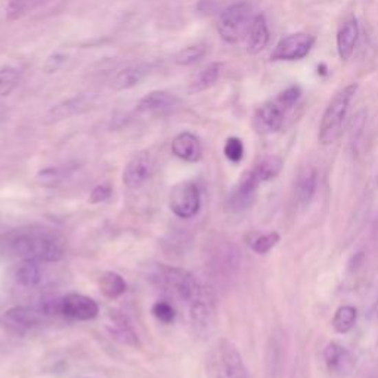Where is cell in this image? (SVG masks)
I'll use <instances>...</instances> for the list:
<instances>
[{
  "mask_svg": "<svg viewBox=\"0 0 378 378\" xmlns=\"http://www.w3.org/2000/svg\"><path fill=\"white\" fill-rule=\"evenodd\" d=\"M8 250L21 260L59 262L64 245L59 238L46 231H15L6 240Z\"/></svg>",
  "mask_w": 378,
  "mask_h": 378,
  "instance_id": "cell-1",
  "label": "cell"
},
{
  "mask_svg": "<svg viewBox=\"0 0 378 378\" xmlns=\"http://www.w3.org/2000/svg\"><path fill=\"white\" fill-rule=\"evenodd\" d=\"M356 91L357 85L346 86L342 91H338L331 99V102L328 104L320 126V142L324 146L334 144L340 137L347 109H349Z\"/></svg>",
  "mask_w": 378,
  "mask_h": 378,
  "instance_id": "cell-2",
  "label": "cell"
},
{
  "mask_svg": "<svg viewBox=\"0 0 378 378\" xmlns=\"http://www.w3.org/2000/svg\"><path fill=\"white\" fill-rule=\"evenodd\" d=\"M157 278L166 290L176 296L179 300L186 302L188 304H192L198 298L210 293L205 287H203L195 280L192 274L181 269V267L160 265Z\"/></svg>",
  "mask_w": 378,
  "mask_h": 378,
  "instance_id": "cell-3",
  "label": "cell"
},
{
  "mask_svg": "<svg viewBox=\"0 0 378 378\" xmlns=\"http://www.w3.org/2000/svg\"><path fill=\"white\" fill-rule=\"evenodd\" d=\"M252 9L247 3H234L221 12L217 19V32L225 42L236 43L248 32L252 23Z\"/></svg>",
  "mask_w": 378,
  "mask_h": 378,
  "instance_id": "cell-4",
  "label": "cell"
},
{
  "mask_svg": "<svg viewBox=\"0 0 378 378\" xmlns=\"http://www.w3.org/2000/svg\"><path fill=\"white\" fill-rule=\"evenodd\" d=\"M210 370L214 378H248L243 356L231 342H221L210 359Z\"/></svg>",
  "mask_w": 378,
  "mask_h": 378,
  "instance_id": "cell-5",
  "label": "cell"
},
{
  "mask_svg": "<svg viewBox=\"0 0 378 378\" xmlns=\"http://www.w3.org/2000/svg\"><path fill=\"white\" fill-rule=\"evenodd\" d=\"M170 204L172 212L181 219L194 217L201 207V195L200 188L194 182H181L177 184L170 192Z\"/></svg>",
  "mask_w": 378,
  "mask_h": 378,
  "instance_id": "cell-6",
  "label": "cell"
},
{
  "mask_svg": "<svg viewBox=\"0 0 378 378\" xmlns=\"http://www.w3.org/2000/svg\"><path fill=\"white\" fill-rule=\"evenodd\" d=\"M58 315L74 321H91L99 315V306L91 297L71 293L58 298Z\"/></svg>",
  "mask_w": 378,
  "mask_h": 378,
  "instance_id": "cell-7",
  "label": "cell"
},
{
  "mask_svg": "<svg viewBox=\"0 0 378 378\" xmlns=\"http://www.w3.org/2000/svg\"><path fill=\"white\" fill-rule=\"evenodd\" d=\"M315 37L307 33H294L281 38L271 54L272 61H298L309 55Z\"/></svg>",
  "mask_w": 378,
  "mask_h": 378,
  "instance_id": "cell-8",
  "label": "cell"
},
{
  "mask_svg": "<svg viewBox=\"0 0 378 378\" xmlns=\"http://www.w3.org/2000/svg\"><path fill=\"white\" fill-rule=\"evenodd\" d=\"M45 318L46 316L38 307L34 309L30 306H15L2 315L0 322L14 334H25L41 325Z\"/></svg>",
  "mask_w": 378,
  "mask_h": 378,
  "instance_id": "cell-9",
  "label": "cell"
},
{
  "mask_svg": "<svg viewBox=\"0 0 378 378\" xmlns=\"http://www.w3.org/2000/svg\"><path fill=\"white\" fill-rule=\"evenodd\" d=\"M287 113V109L276 99L266 102L254 114V129L262 135L275 133L282 127Z\"/></svg>",
  "mask_w": 378,
  "mask_h": 378,
  "instance_id": "cell-10",
  "label": "cell"
},
{
  "mask_svg": "<svg viewBox=\"0 0 378 378\" xmlns=\"http://www.w3.org/2000/svg\"><path fill=\"white\" fill-rule=\"evenodd\" d=\"M95 101V95L93 93H82V95H76L73 98H68L65 101L59 102L58 105L52 107L49 109L45 122L46 123H56L65 120V118H69L77 114L85 113L86 109L91 108V105Z\"/></svg>",
  "mask_w": 378,
  "mask_h": 378,
  "instance_id": "cell-11",
  "label": "cell"
},
{
  "mask_svg": "<svg viewBox=\"0 0 378 378\" xmlns=\"http://www.w3.org/2000/svg\"><path fill=\"white\" fill-rule=\"evenodd\" d=\"M153 162L151 155L146 151L137 153L131 162L127 163L123 172V182L129 189H139L151 176Z\"/></svg>",
  "mask_w": 378,
  "mask_h": 378,
  "instance_id": "cell-12",
  "label": "cell"
},
{
  "mask_svg": "<svg viewBox=\"0 0 378 378\" xmlns=\"http://www.w3.org/2000/svg\"><path fill=\"white\" fill-rule=\"evenodd\" d=\"M324 357L328 370L335 375H349L356 366V356L337 343H330L325 347Z\"/></svg>",
  "mask_w": 378,
  "mask_h": 378,
  "instance_id": "cell-13",
  "label": "cell"
},
{
  "mask_svg": "<svg viewBox=\"0 0 378 378\" xmlns=\"http://www.w3.org/2000/svg\"><path fill=\"white\" fill-rule=\"evenodd\" d=\"M179 107V99L164 91H154L145 95L137 104L136 111L139 114H167Z\"/></svg>",
  "mask_w": 378,
  "mask_h": 378,
  "instance_id": "cell-14",
  "label": "cell"
},
{
  "mask_svg": "<svg viewBox=\"0 0 378 378\" xmlns=\"http://www.w3.org/2000/svg\"><path fill=\"white\" fill-rule=\"evenodd\" d=\"M108 328L109 331H111V335H114L115 340L122 342L123 344L133 346V347L141 346L137 334L135 333L132 326V322L129 321V318L123 312L115 309L108 312Z\"/></svg>",
  "mask_w": 378,
  "mask_h": 378,
  "instance_id": "cell-15",
  "label": "cell"
},
{
  "mask_svg": "<svg viewBox=\"0 0 378 378\" xmlns=\"http://www.w3.org/2000/svg\"><path fill=\"white\" fill-rule=\"evenodd\" d=\"M258 185H260V182L257 181V177L253 175V172H247L230 197V207L232 210L240 212L250 205L254 200Z\"/></svg>",
  "mask_w": 378,
  "mask_h": 378,
  "instance_id": "cell-16",
  "label": "cell"
},
{
  "mask_svg": "<svg viewBox=\"0 0 378 378\" xmlns=\"http://www.w3.org/2000/svg\"><path fill=\"white\" fill-rule=\"evenodd\" d=\"M172 151L177 158H181V160L188 163H195L200 160L203 155V146L200 139H198L195 135L184 132V133H179L173 139Z\"/></svg>",
  "mask_w": 378,
  "mask_h": 378,
  "instance_id": "cell-17",
  "label": "cell"
},
{
  "mask_svg": "<svg viewBox=\"0 0 378 378\" xmlns=\"http://www.w3.org/2000/svg\"><path fill=\"white\" fill-rule=\"evenodd\" d=\"M269 43V28L263 15L253 16L247 32V52L250 55L260 54Z\"/></svg>",
  "mask_w": 378,
  "mask_h": 378,
  "instance_id": "cell-18",
  "label": "cell"
},
{
  "mask_svg": "<svg viewBox=\"0 0 378 378\" xmlns=\"http://www.w3.org/2000/svg\"><path fill=\"white\" fill-rule=\"evenodd\" d=\"M357 37H359V24L356 18H351L342 25L337 34V51L343 61H347L352 56Z\"/></svg>",
  "mask_w": 378,
  "mask_h": 378,
  "instance_id": "cell-19",
  "label": "cell"
},
{
  "mask_svg": "<svg viewBox=\"0 0 378 378\" xmlns=\"http://www.w3.org/2000/svg\"><path fill=\"white\" fill-rule=\"evenodd\" d=\"M148 74V68L144 65H132L120 69L111 80V89L115 92L129 91L136 87Z\"/></svg>",
  "mask_w": 378,
  "mask_h": 378,
  "instance_id": "cell-20",
  "label": "cell"
},
{
  "mask_svg": "<svg viewBox=\"0 0 378 378\" xmlns=\"http://www.w3.org/2000/svg\"><path fill=\"white\" fill-rule=\"evenodd\" d=\"M221 71H222V64L213 63L210 65H207L192 78V82L189 83L188 92L194 95L210 89L217 82L219 76H221Z\"/></svg>",
  "mask_w": 378,
  "mask_h": 378,
  "instance_id": "cell-21",
  "label": "cell"
},
{
  "mask_svg": "<svg viewBox=\"0 0 378 378\" xmlns=\"http://www.w3.org/2000/svg\"><path fill=\"white\" fill-rule=\"evenodd\" d=\"M316 184H318L316 173L315 170H312V168L302 172L300 176H298L296 184V198L302 207L311 204L312 198L316 192Z\"/></svg>",
  "mask_w": 378,
  "mask_h": 378,
  "instance_id": "cell-22",
  "label": "cell"
},
{
  "mask_svg": "<svg viewBox=\"0 0 378 378\" xmlns=\"http://www.w3.org/2000/svg\"><path fill=\"white\" fill-rule=\"evenodd\" d=\"M16 282L25 287L33 288L42 282V267L37 260H23L18 265L15 271Z\"/></svg>",
  "mask_w": 378,
  "mask_h": 378,
  "instance_id": "cell-23",
  "label": "cell"
},
{
  "mask_svg": "<svg viewBox=\"0 0 378 378\" xmlns=\"http://www.w3.org/2000/svg\"><path fill=\"white\" fill-rule=\"evenodd\" d=\"M99 288H101L102 294L107 298H118L126 293V281L123 280L122 275H118L115 272H105L99 278Z\"/></svg>",
  "mask_w": 378,
  "mask_h": 378,
  "instance_id": "cell-24",
  "label": "cell"
},
{
  "mask_svg": "<svg viewBox=\"0 0 378 378\" xmlns=\"http://www.w3.org/2000/svg\"><path fill=\"white\" fill-rule=\"evenodd\" d=\"M282 168V162L278 157H263L260 162H258L253 168L252 172L257 177V181L263 184L267 181H272L278 175H280Z\"/></svg>",
  "mask_w": 378,
  "mask_h": 378,
  "instance_id": "cell-25",
  "label": "cell"
},
{
  "mask_svg": "<svg viewBox=\"0 0 378 378\" xmlns=\"http://www.w3.org/2000/svg\"><path fill=\"white\" fill-rule=\"evenodd\" d=\"M357 320V311L353 306H342L338 307L334 320H333V328L340 334L349 333L355 326Z\"/></svg>",
  "mask_w": 378,
  "mask_h": 378,
  "instance_id": "cell-26",
  "label": "cell"
},
{
  "mask_svg": "<svg viewBox=\"0 0 378 378\" xmlns=\"http://www.w3.org/2000/svg\"><path fill=\"white\" fill-rule=\"evenodd\" d=\"M46 0H9L6 6V18L8 21H16L27 15L30 11H34L36 8L42 6Z\"/></svg>",
  "mask_w": 378,
  "mask_h": 378,
  "instance_id": "cell-27",
  "label": "cell"
},
{
  "mask_svg": "<svg viewBox=\"0 0 378 378\" xmlns=\"http://www.w3.org/2000/svg\"><path fill=\"white\" fill-rule=\"evenodd\" d=\"M280 234L275 231L266 234H256L248 240V245H250L252 250L257 254H267L278 243H280Z\"/></svg>",
  "mask_w": 378,
  "mask_h": 378,
  "instance_id": "cell-28",
  "label": "cell"
},
{
  "mask_svg": "<svg viewBox=\"0 0 378 378\" xmlns=\"http://www.w3.org/2000/svg\"><path fill=\"white\" fill-rule=\"evenodd\" d=\"M19 83V71L12 67L6 65L0 68V98L11 95Z\"/></svg>",
  "mask_w": 378,
  "mask_h": 378,
  "instance_id": "cell-29",
  "label": "cell"
},
{
  "mask_svg": "<svg viewBox=\"0 0 378 378\" xmlns=\"http://www.w3.org/2000/svg\"><path fill=\"white\" fill-rule=\"evenodd\" d=\"M204 56V47L201 46H186L184 47L182 51H179L176 55H175V64L177 65H192L195 63L200 61V59Z\"/></svg>",
  "mask_w": 378,
  "mask_h": 378,
  "instance_id": "cell-30",
  "label": "cell"
},
{
  "mask_svg": "<svg viewBox=\"0 0 378 378\" xmlns=\"http://www.w3.org/2000/svg\"><path fill=\"white\" fill-rule=\"evenodd\" d=\"M225 157L232 163H240L244 157V145L240 137H230L223 148Z\"/></svg>",
  "mask_w": 378,
  "mask_h": 378,
  "instance_id": "cell-31",
  "label": "cell"
},
{
  "mask_svg": "<svg viewBox=\"0 0 378 378\" xmlns=\"http://www.w3.org/2000/svg\"><path fill=\"white\" fill-rule=\"evenodd\" d=\"M300 98H302L300 87L291 86L285 89V91L281 92L275 99L287 109V111H290V109H293L297 105V102L300 101Z\"/></svg>",
  "mask_w": 378,
  "mask_h": 378,
  "instance_id": "cell-32",
  "label": "cell"
},
{
  "mask_svg": "<svg viewBox=\"0 0 378 378\" xmlns=\"http://www.w3.org/2000/svg\"><path fill=\"white\" fill-rule=\"evenodd\" d=\"M153 315L163 324H172L176 318V311L170 303L162 300L153 306Z\"/></svg>",
  "mask_w": 378,
  "mask_h": 378,
  "instance_id": "cell-33",
  "label": "cell"
},
{
  "mask_svg": "<svg viewBox=\"0 0 378 378\" xmlns=\"http://www.w3.org/2000/svg\"><path fill=\"white\" fill-rule=\"evenodd\" d=\"M69 59L68 54H63V52H55L52 55H49L47 59L43 64V71L45 74H55L58 73L59 69H63L67 64V61Z\"/></svg>",
  "mask_w": 378,
  "mask_h": 378,
  "instance_id": "cell-34",
  "label": "cell"
},
{
  "mask_svg": "<svg viewBox=\"0 0 378 378\" xmlns=\"http://www.w3.org/2000/svg\"><path fill=\"white\" fill-rule=\"evenodd\" d=\"M63 179V170L59 168H45V170H41L37 175V182L41 185L46 186H52L56 185L59 181Z\"/></svg>",
  "mask_w": 378,
  "mask_h": 378,
  "instance_id": "cell-35",
  "label": "cell"
},
{
  "mask_svg": "<svg viewBox=\"0 0 378 378\" xmlns=\"http://www.w3.org/2000/svg\"><path fill=\"white\" fill-rule=\"evenodd\" d=\"M113 195V188L108 184H101L93 188V191L91 192V203L92 204H99L107 201L109 197Z\"/></svg>",
  "mask_w": 378,
  "mask_h": 378,
  "instance_id": "cell-36",
  "label": "cell"
},
{
  "mask_svg": "<svg viewBox=\"0 0 378 378\" xmlns=\"http://www.w3.org/2000/svg\"><path fill=\"white\" fill-rule=\"evenodd\" d=\"M82 378H87V377H82Z\"/></svg>",
  "mask_w": 378,
  "mask_h": 378,
  "instance_id": "cell-37",
  "label": "cell"
}]
</instances>
